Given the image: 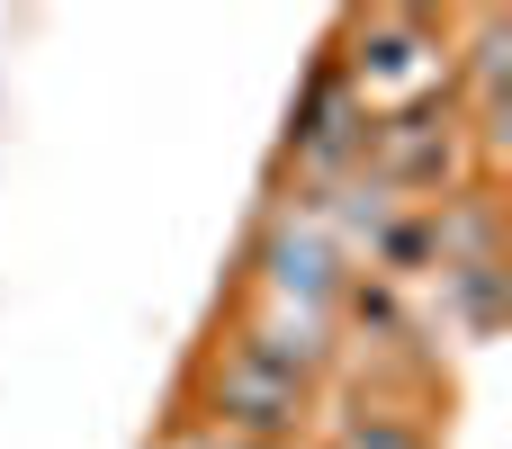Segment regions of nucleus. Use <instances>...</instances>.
<instances>
[{
	"label": "nucleus",
	"instance_id": "f257e3e1",
	"mask_svg": "<svg viewBox=\"0 0 512 449\" xmlns=\"http://www.w3.org/2000/svg\"><path fill=\"white\" fill-rule=\"evenodd\" d=\"M333 81L369 108V126L378 117H405V108H432V99H450V36L432 27V18H405V9H378V18H360L351 27V45H342V63H333Z\"/></svg>",
	"mask_w": 512,
	"mask_h": 449
},
{
	"label": "nucleus",
	"instance_id": "f03ea898",
	"mask_svg": "<svg viewBox=\"0 0 512 449\" xmlns=\"http://www.w3.org/2000/svg\"><path fill=\"white\" fill-rule=\"evenodd\" d=\"M198 414H207V432H225V441H243V449H288L315 423V378H297L288 360H270L261 342L234 333L198 369Z\"/></svg>",
	"mask_w": 512,
	"mask_h": 449
},
{
	"label": "nucleus",
	"instance_id": "7ed1b4c3",
	"mask_svg": "<svg viewBox=\"0 0 512 449\" xmlns=\"http://www.w3.org/2000/svg\"><path fill=\"white\" fill-rule=\"evenodd\" d=\"M252 270H261V297H270V306H306V315H333L342 288H351V261H342V243L324 234V207H315V198H297V207H279V216L261 225Z\"/></svg>",
	"mask_w": 512,
	"mask_h": 449
},
{
	"label": "nucleus",
	"instance_id": "20e7f679",
	"mask_svg": "<svg viewBox=\"0 0 512 449\" xmlns=\"http://www.w3.org/2000/svg\"><path fill=\"white\" fill-rule=\"evenodd\" d=\"M360 153H369V108L333 81V63L306 81V99H297V117H288V171L306 180V198H324V189H342L351 171H360Z\"/></svg>",
	"mask_w": 512,
	"mask_h": 449
},
{
	"label": "nucleus",
	"instance_id": "39448f33",
	"mask_svg": "<svg viewBox=\"0 0 512 449\" xmlns=\"http://www.w3.org/2000/svg\"><path fill=\"white\" fill-rule=\"evenodd\" d=\"M360 171H369L378 189H396L405 207H423V189H441V180L459 171V108H450V99H432V108L378 117V126H369V153H360Z\"/></svg>",
	"mask_w": 512,
	"mask_h": 449
},
{
	"label": "nucleus",
	"instance_id": "423d86ee",
	"mask_svg": "<svg viewBox=\"0 0 512 449\" xmlns=\"http://www.w3.org/2000/svg\"><path fill=\"white\" fill-rule=\"evenodd\" d=\"M324 449H432V432L414 414H342L324 423Z\"/></svg>",
	"mask_w": 512,
	"mask_h": 449
},
{
	"label": "nucleus",
	"instance_id": "0eeeda50",
	"mask_svg": "<svg viewBox=\"0 0 512 449\" xmlns=\"http://www.w3.org/2000/svg\"><path fill=\"white\" fill-rule=\"evenodd\" d=\"M171 449H243V441H225V432H207V423H189V432H171Z\"/></svg>",
	"mask_w": 512,
	"mask_h": 449
}]
</instances>
